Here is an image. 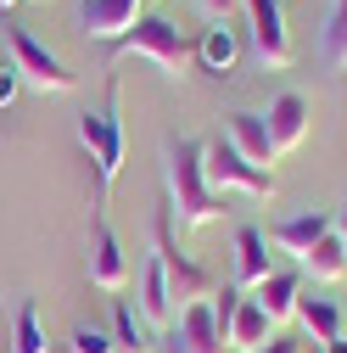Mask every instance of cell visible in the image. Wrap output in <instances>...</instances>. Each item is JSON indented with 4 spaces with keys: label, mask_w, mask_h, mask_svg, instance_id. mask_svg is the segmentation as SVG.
Returning <instances> with one entry per match:
<instances>
[{
    "label": "cell",
    "mask_w": 347,
    "mask_h": 353,
    "mask_svg": "<svg viewBox=\"0 0 347 353\" xmlns=\"http://www.w3.org/2000/svg\"><path fill=\"white\" fill-rule=\"evenodd\" d=\"M123 281H129L123 241H118V230L107 225V213H96V225H90V286H101V292H123Z\"/></svg>",
    "instance_id": "cell-9"
},
{
    "label": "cell",
    "mask_w": 347,
    "mask_h": 353,
    "mask_svg": "<svg viewBox=\"0 0 347 353\" xmlns=\"http://www.w3.org/2000/svg\"><path fill=\"white\" fill-rule=\"evenodd\" d=\"M297 325L308 331L319 347H330V342L341 336V308H336L330 297H314V292H302V303H297Z\"/></svg>",
    "instance_id": "cell-19"
},
{
    "label": "cell",
    "mask_w": 347,
    "mask_h": 353,
    "mask_svg": "<svg viewBox=\"0 0 347 353\" xmlns=\"http://www.w3.org/2000/svg\"><path fill=\"white\" fill-rule=\"evenodd\" d=\"M174 353H230V342L219 336V320H213V297L202 303H185L174 314V336H168Z\"/></svg>",
    "instance_id": "cell-8"
},
{
    "label": "cell",
    "mask_w": 347,
    "mask_h": 353,
    "mask_svg": "<svg viewBox=\"0 0 347 353\" xmlns=\"http://www.w3.org/2000/svg\"><path fill=\"white\" fill-rule=\"evenodd\" d=\"M280 6H286V0H280Z\"/></svg>",
    "instance_id": "cell-30"
},
{
    "label": "cell",
    "mask_w": 347,
    "mask_h": 353,
    "mask_svg": "<svg viewBox=\"0 0 347 353\" xmlns=\"http://www.w3.org/2000/svg\"><path fill=\"white\" fill-rule=\"evenodd\" d=\"M330 230H336V236H341V247H347V208H336V213H330Z\"/></svg>",
    "instance_id": "cell-28"
},
{
    "label": "cell",
    "mask_w": 347,
    "mask_h": 353,
    "mask_svg": "<svg viewBox=\"0 0 347 353\" xmlns=\"http://www.w3.org/2000/svg\"><path fill=\"white\" fill-rule=\"evenodd\" d=\"M196 6L213 17V23H230V12H235V0H196Z\"/></svg>",
    "instance_id": "cell-26"
},
{
    "label": "cell",
    "mask_w": 347,
    "mask_h": 353,
    "mask_svg": "<svg viewBox=\"0 0 347 353\" xmlns=\"http://www.w3.org/2000/svg\"><path fill=\"white\" fill-rule=\"evenodd\" d=\"M112 336H118V353H157L146 314H140V308L129 303V297H118V303H112Z\"/></svg>",
    "instance_id": "cell-20"
},
{
    "label": "cell",
    "mask_w": 347,
    "mask_h": 353,
    "mask_svg": "<svg viewBox=\"0 0 347 353\" xmlns=\"http://www.w3.org/2000/svg\"><path fill=\"white\" fill-rule=\"evenodd\" d=\"M269 336H275V320L241 292V308H235V320H230V353H252V347H264Z\"/></svg>",
    "instance_id": "cell-18"
},
{
    "label": "cell",
    "mask_w": 347,
    "mask_h": 353,
    "mask_svg": "<svg viewBox=\"0 0 347 353\" xmlns=\"http://www.w3.org/2000/svg\"><path fill=\"white\" fill-rule=\"evenodd\" d=\"M319 51H325V68H330V73L347 68V0H330L325 34H319Z\"/></svg>",
    "instance_id": "cell-23"
},
{
    "label": "cell",
    "mask_w": 347,
    "mask_h": 353,
    "mask_svg": "<svg viewBox=\"0 0 347 353\" xmlns=\"http://www.w3.org/2000/svg\"><path fill=\"white\" fill-rule=\"evenodd\" d=\"M319 353H347V336H336L330 347H319Z\"/></svg>",
    "instance_id": "cell-29"
},
{
    "label": "cell",
    "mask_w": 347,
    "mask_h": 353,
    "mask_svg": "<svg viewBox=\"0 0 347 353\" xmlns=\"http://www.w3.org/2000/svg\"><path fill=\"white\" fill-rule=\"evenodd\" d=\"M302 270H308L314 281H325V286H330V281H341V275H347V247H341V236L330 230L325 241H314V252L302 258Z\"/></svg>",
    "instance_id": "cell-22"
},
{
    "label": "cell",
    "mask_w": 347,
    "mask_h": 353,
    "mask_svg": "<svg viewBox=\"0 0 347 353\" xmlns=\"http://www.w3.org/2000/svg\"><path fill=\"white\" fill-rule=\"evenodd\" d=\"M12 353H51L45 314H39V303H34V297L17 303V320H12Z\"/></svg>",
    "instance_id": "cell-21"
},
{
    "label": "cell",
    "mask_w": 347,
    "mask_h": 353,
    "mask_svg": "<svg viewBox=\"0 0 347 353\" xmlns=\"http://www.w3.org/2000/svg\"><path fill=\"white\" fill-rule=\"evenodd\" d=\"M264 123H269L275 152H291V146H302V135H308V101H302L297 90H280V96L269 101Z\"/></svg>",
    "instance_id": "cell-13"
},
{
    "label": "cell",
    "mask_w": 347,
    "mask_h": 353,
    "mask_svg": "<svg viewBox=\"0 0 347 353\" xmlns=\"http://www.w3.org/2000/svg\"><path fill=\"white\" fill-rule=\"evenodd\" d=\"M151 252H157V263L168 270V286H174V314H180L185 303H202V297H213L219 286H213V275L202 270L196 258H185L180 247H174V219H168V208L157 213V236H151Z\"/></svg>",
    "instance_id": "cell-5"
},
{
    "label": "cell",
    "mask_w": 347,
    "mask_h": 353,
    "mask_svg": "<svg viewBox=\"0 0 347 353\" xmlns=\"http://www.w3.org/2000/svg\"><path fill=\"white\" fill-rule=\"evenodd\" d=\"M196 62H202L207 73L230 79V73H235V62H241V34H235L230 23H213V28H202V39H196Z\"/></svg>",
    "instance_id": "cell-15"
},
{
    "label": "cell",
    "mask_w": 347,
    "mask_h": 353,
    "mask_svg": "<svg viewBox=\"0 0 347 353\" xmlns=\"http://www.w3.org/2000/svg\"><path fill=\"white\" fill-rule=\"evenodd\" d=\"M17 84H23V73L6 62V68H0V107H12V101H17Z\"/></svg>",
    "instance_id": "cell-25"
},
{
    "label": "cell",
    "mask_w": 347,
    "mask_h": 353,
    "mask_svg": "<svg viewBox=\"0 0 347 353\" xmlns=\"http://www.w3.org/2000/svg\"><path fill=\"white\" fill-rule=\"evenodd\" d=\"M202 174H207V185L219 191V196H235V191H246V196H275V174H269V168H252L224 135H219V141H202Z\"/></svg>",
    "instance_id": "cell-4"
},
{
    "label": "cell",
    "mask_w": 347,
    "mask_h": 353,
    "mask_svg": "<svg viewBox=\"0 0 347 353\" xmlns=\"http://www.w3.org/2000/svg\"><path fill=\"white\" fill-rule=\"evenodd\" d=\"M246 17H252V51L264 68H291V28H286V6L280 0H246Z\"/></svg>",
    "instance_id": "cell-7"
},
{
    "label": "cell",
    "mask_w": 347,
    "mask_h": 353,
    "mask_svg": "<svg viewBox=\"0 0 347 353\" xmlns=\"http://www.w3.org/2000/svg\"><path fill=\"white\" fill-rule=\"evenodd\" d=\"M112 57H146V62H157V73H162V79H185V73H191V62H196V46L185 39V28L174 23V17L146 12L135 28L123 34V39H112Z\"/></svg>",
    "instance_id": "cell-2"
},
{
    "label": "cell",
    "mask_w": 347,
    "mask_h": 353,
    "mask_svg": "<svg viewBox=\"0 0 347 353\" xmlns=\"http://www.w3.org/2000/svg\"><path fill=\"white\" fill-rule=\"evenodd\" d=\"M162 174H168V219L180 230H196V225L224 219L230 196H219V191L207 185V174H202V141H174Z\"/></svg>",
    "instance_id": "cell-1"
},
{
    "label": "cell",
    "mask_w": 347,
    "mask_h": 353,
    "mask_svg": "<svg viewBox=\"0 0 347 353\" xmlns=\"http://www.w3.org/2000/svg\"><path fill=\"white\" fill-rule=\"evenodd\" d=\"M252 353H302V342H291V336H269L264 347H252Z\"/></svg>",
    "instance_id": "cell-27"
},
{
    "label": "cell",
    "mask_w": 347,
    "mask_h": 353,
    "mask_svg": "<svg viewBox=\"0 0 347 353\" xmlns=\"http://www.w3.org/2000/svg\"><path fill=\"white\" fill-rule=\"evenodd\" d=\"M264 275H275V263H269V236L257 230V225H241V230H235V281L252 292Z\"/></svg>",
    "instance_id": "cell-16"
},
{
    "label": "cell",
    "mask_w": 347,
    "mask_h": 353,
    "mask_svg": "<svg viewBox=\"0 0 347 353\" xmlns=\"http://www.w3.org/2000/svg\"><path fill=\"white\" fill-rule=\"evenodd\" d=\"M264 236H269V247H280V252H291V258L302 263V258L314 252V241H325V236H330V213H325V208H308V213L275 219Z\"/></svg>",
    "instance_id": "cell-11"
},
{
    "label": "cell",
    "mask_w": 347,
    "mask_h": 353,
    "mask_svg": "<svg viewBox=\"0 0 347 353\" xmlns=\"http://www.w3.org/2000/svg\"><path fill=\"white\" fill-rule=\"evenodd\" d=\"M6 39H12V68H17L28 84H39V90H51V96H67L73 84H78V73H73L56 51L39 46L28 28H6Z\"/></svg>",
    "instance_id": "cell-6"
},
{
    "label": "cell",
    "mask_w": 347,
    "mask_h": 353,
    "mask_svg": "<svg viewBox=\"0 0 347 353\" xmlns=\"http://www.w3.org/2000/svg\"><path fill=\"white\" fill-rule=\"evenodd\" d=\"M264 314L280 325V320H297V303H302V275L297 270H275V275H264L252 292H246Z\"/></svg>",
    "instance_id": "cell-14"
},
{
    "label": "cell",
    "mask_w": 347,
    "mask_h": 353,
    "mask_svg": "<svg viewBox=\"0 0 347 353\" xmlns=\"http://www.w3.org/2000/svg\"><path fill=\"white\" fill-rule=\"evenodd\" d=\"M140 314H146V325L174 320V286H168V270L157 263V252H146V270H140Z\"/></svg>",
    "instance_id": "cell-17"
},
{
    "label": "cell",
    "mask_w": 347,
    "mask_h": 353,
    "mask_svg": "<svg viewBox=\"0 0 347 353\" xmlns=\"http://www.w3.org/2000/svg\"><path fill=\"white\" fill-rule=\"evenodd\" d=\"M78 146L90 152V163H96V196L107 208L118 174H123V96H118V84L107 90L101 112H78Z\"/></svg>",
    "instance_id": "cell-3"
},
{
    "label": "cell",
    "mask_w": 347,
    "mask_h": 353,
    "mask_svg": "<svg viewBox=\"0 0 347 353\" xmlns=\"http://www.w3.org/2000/svg\"><path fill=\"white\" fill-rule=\"evenodd\" d=\"M140 17H146V0H84L78 6V28L90 39H107V46L123 39Z\"/></svg>",
    "instance_id": "cell-10"
},
{
    "label": "cell",
    "mask_w": 347,
    "mask_h": 353,
    "mask_svg": "<svg viewBox=\"0 0 347 353\" xmlns=\"http://www.w3.org/2000/svg\"><path fill=\"white\" fill-rule=\"evenodd\" d=\"M224 141L252 163V168H269L280 152H275V141H269V123H264V112H230L224 118ZM275 174V168H269Z\"/></svg>",
    "instance_id": "cell-12"
},
{
    "label": "cell",
    "mask_w": 347,
    "mask_h": 353,
    "mask_svg": "<svg viewBox=\"0 0 347 353\" xmlns=\"http://www.w3.org/2000/svg\"><path fill=\"white\" fill-rule=\"evenodd\" d=\"M67 353H118V336H112V325H78L73 331V342H67Z\"/></svg>",
    "instance_id": "cell-24"
}]
</instances>
